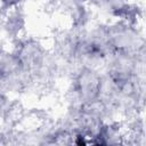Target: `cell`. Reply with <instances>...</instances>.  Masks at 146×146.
<instances>
[{
    "label": "cell",
    "mask_w": 146,
    "mask_h": 146,
    "mask_svg": "<svg viewBox=\"0 0 146 146\" xmlns=\"http://www.w3.org/2000/svg\"><path fill=\"white\" fill-rule=\"evenodd\" d=\"M26 26V15L24 7L13 8L6 11L5 17L0 24L3 34L10 41L23 35Z\"/></svg>",
    "instance_id": "obj_1"
},
{
    "label": "cell",
    "mask_w": 146,
    "mask_h": 146,
    "mask_svg": "<svg viewBox=\"0 0 146 146\" xmlns=\"http://www.w3.org/2000/svg\"><path fill=\"white\" fill-rule=\"evenodd\" d=\"M13 95L0 88V117L7 119L15 114L16 102L11 97Z\"/></svg>",
    "instance_id": "obj_2"
},
{
    "label": "cell",
    "mask_w": 146,
    "mask_h": 146,
    "mask_svg": "<svg viewBox=\"0 0 146 146\" xmlns=\"http://www.w3.org/2000/svg\"><path fill=\"white\" fill-rule=\"evenodd\" d=\"M29 1H31V0H0L2 8L6 11L9 9H13V8H17V7H24V5Z\"/></svg>",
    "instance_id": "obj_3"
}]
</instances>
